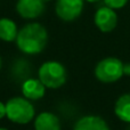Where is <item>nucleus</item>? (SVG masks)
Wrapping results in <instances>:
<instances>
[{"instance_id": "f257e3e1", "label": "nucleus", "mask_w": 130, "mask_h": 130, "mask_svg": "<svg viewBox=\"0 0 130 130\" xmlns=\"http://www.w3.org/2000/svg\"><path fill=\"white\" fill-rule=\"evenodd\" d=\"M48 33L40 23H29L18 31L16 43L21 52L29 55L39 54L47 45Z\"/></svg>"}, {"instance_id": "f03ea898", "label": "nucleus", "mask_w": 130, "mask_h": 130, "mask_svg": "<svg viewBox=\"0 0 130 130\" xmlns=\"http://www.w3.org/2000/svg\"><path fill=\"white\" fill-rule=\"evenodd\" d=\"M6 115L15 123L25 124L34 117V107L26 99L15 97L6 104Z\"/></svg>"}, {"instance_id": "7ed1b4c3", "label": "nucleus", "mask_w": 130, "mask_h": 130, "mask_svg": "<svg viewBox=\"0 0 130 130\" xmlns=\"http://www.w3.org/2000/svg\"><path fill=\"white\" fill-rule=\"evenodd\" d=\"M39 80L48 88H59L66 81L65 67L58 62H46L39 69Z\"/></svg>"}, {"instance_id": "20e7f679", "label": "nucleus", "mask_w": 130, "mask_h": 130, "mask_svg": "<svg viewBox=\"0 0 130 130\" xmlns=\"http://www.w3.org/2000/svg\"><path fill=\"white\" fill-rule=\"evenodd\" d=\"M95 74L102 82H114L123 75V63L115 57L104 58L97 64Z\"/></svg>"}, {"instance_id": "39448f33", "label": "nucleus", "mask_w": 130, "mask_h": 130, "mask_svg": "<svg viewBox=\"0 0 130 130\" xmlns=\"http://www.w3.org/2000/svg\"><path fill=\"white\" fill-rule=\"evenodd\" d=\"M85 0H56L55 10L61 20L65 22L74 21L81 15Z\"/></svg>"}, {"instance_id": "423d86ee", "label": "nucleus", "mask_w": 130, "mask_h": 130, "mask_svg": "<svg viewBox=\"0 0 130 130\" xmlns=\"http://www.w3.org/2000/svg\"><path fill=\"white\" fill-rule=\"evenodd\" d=\"M43 0H18L16 4V11L22 18L34 20L41 16L45 11Z\"/></svg>"}, {"instance_id": "0eeeda50", "label": "nucleus", "mask_w": 130, "mask_h": 130, "mask_svg": "<svg viewBox=\"0 0 130 130\" xmlns=\"http://www.w3.org/2000/svg\"><path fill=\"white\" fill-rule=\"evenodd\" d=\"M95 24L102 32H111L115 29L118 23V16L114 9L103 6L95 13Z\"/></svg>"}, {"instance_id": "6e6552de", "label": "nucleus", "mask_w": 130, "mask_h": 130, "mask_svg": "<svg viewBox=\"0 0 130 130\" xmlns=\"http://www.w3.org/2000/svg\"><path fill=\"white\" fill-rule=\"evenodd\" d=\"M74 130H110L107 123L102 118L95 115L83 117L74 126Z\"/></svg>"}, {"instance_id": "1a4fd4ad", "label": "nucleus", "mask_w": 130, "mask_h": 130, "mask_svg": "<svg viewBox=\"0 0 130 130\" xmlns=\"http://www.w3.org/2000/svg\"><path fill=\"white\" fill-rule=\"evenodd\" d=\"M34 127L36 130H61V122L53 113L43 112L37 117Z\"/></svg>"}, {"instance_id": "9d476101", "label": "nucleus", "mask_w": 130, "mask_h": 130, "mask_svg": "<svg viewBox=\"0 0 130 130\" xmlns=\"http://www.w3.org/2000/svg\"><path fill=\"white\" fill-rule=\"evenodd\" d=\"M22 91L26 98L29 99H39L45 95V85L40 80L29 79L23 83Z\"/></svg>"}, {"instance_id": "9b49d317", "label": "nucleus", "mask_w": 130, "mask_h": 130, "mask_svg": "<svg viewBox=\"0 0 130 130\" xmlns=\"http://www.w3.org/2000/svg\"><path fill=\"white\" fill-rule=\"evenodd\" d=\"M17 25L10 18H0V39L7 42L16 40L17 37Z\"/></svg>"}, {"instance_id": "f8f14e48", "label": "nucleus", "mask_w": 130, "mask_h": 130, "mask_svg": "<svg viewBox=\"0 0 130 130\" xmlns=\"http://www.w3.org/2000/svg\"><path fill=\"white\" fill-rule=\"evenodd\" d=\"M115 114L120 120L124 122H130V94L121 96L115 103Z\"/></svg>"}, {"instance_id": "ddd939ff", "label": "nucleus", "mask_w": 130, "mask_h": 130, "mask_svg": "<svg viewBox=\"0 0 130 130\" xmlns=\"http://www.w3.org/2000/svg\"><path fill=\"white\" fill-rule=\"evenodd\" d=\"M104 2H105V6L112 9H120L126 6L128 0H104Z\"/></svg>"}, {"instance_id": "4468645a", "label": "nucleus", "mask_w": 130, "mask_h": 130, "mask_svg": "<svg viewBox=\"0 0 130 130\" xmlns=\"http://www.w3.org/2000/svg\"><path fill=\"white\" fill-rule=\"evenodd\" d=\"M5 115H6V105L0 102V119L4 118Z\"/></svg>"}, {"instance_id": "2eb2a0df", "label": "nucleus", "mask_w": 130, "mask_h": 130, "mask_svg": "<svg viewBox=\"0 0 130 130\" xmlns=\"http://www.w3.org/2000/svg\"><path fill=\"white\" fill-rule=\"evenodd\" d=\"M123 74L130 75V63H128V64H123Z\"/></svg>"}, {"instance_id": "dca6fc26", "label": "nucleus", "mask_w": 130, "mask_h": 130, "mask_svg": "<svg viewBox=\"0 0 130 130\" xmlns=\"http://www.w3.org/2000/svg\"><path fill=\"white\" fill-rule=\"evenodd\" d=\"M86 1H88V2H97V1H99V0H86Z\"/></svg>"}, {"instance_id": "f3484780", "label": "nucleus", "mask_w": 130, "mask_h": 130, "mask_svg": "<svg viewBox=\"0 0 130 130\" xmlns=\"http://www.w3.org/2000/svg\"><path fill=\"white\" fill-rule=\"evenodd\" d=\"M0 69H1V57H0Z\"/></svg>"}, {"instance_id": "a211bd4d", "label": "nucleus", "mask_w": 130, "mask_h": 130, "mask_svg": "<svg viewBox=\"0 0 130 130\" xmlns=\"http://www.w3.org/2000/svg\"><path fill=\"white\" fill-rule=\"evenodd\" d=\"M0 130H7V129H5V128H0Z\"/></svg>"}, {"instance_id": "6ab92c4d", "label": "nucleus", "mask_w": 130, "mask_h": 130, "mask_svg": "<svg viewBox=\"0 0 130 130\" xmlns=\"http://www.w3.org/2000/svg\"><path fill=\"white\" fill-rule=\"evenodd\" d=\"M43 1H45V2H46V1H50V0H43Z\"/></svg>"}]
</instances>
